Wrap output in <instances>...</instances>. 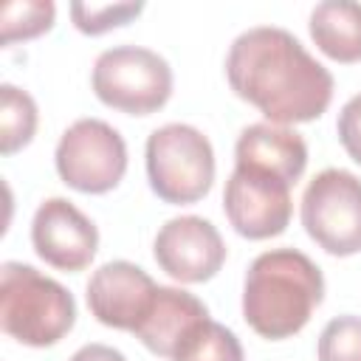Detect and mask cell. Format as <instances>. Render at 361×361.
<instances>
[{
    "instance_id": "1",
    "label": "cell",
    "mask_w": 361,
    "mask_h": 361,
    "mask_svg": "<svg viewBox=\"0 0 361 361\" xmlns=\"http://www.w3.org/2000/svg\"><path fill=\"white\" fill-rule=\"evenodd\" d=\"M231 90L254 104L271 124L319 118L333 99V76L285 28L254 25L243 31L226 56Z\"/></svg>"
},
{
    "instance_id": "2",
    "label": "cell",
    "mask_w": 361,
    "mask_h": 361,
    "mask_svg": "<svg viewBox=\"0 0 361 361\" xmlns=\"http://www.w3.org/2000/svg\"><path fill=\"white\" fill-rule=\"evenodd\" d=\"M324 299L319 265L296 248H274L254 257L243 285L245 324L271 341L299 333Z\"/></svg>"
},
{
    "instance_id": "3",
    "label": "cell",
    "mask_w": 361,
    "mask_h": 361,
    "mask_svg": "<svg viewBox=\"0 0 361 361\" xmlns=\"http://www.w3.org/2000/svg\"><path fill=\"white\" fill-rule=\"evenodd\" d=\"M76 322L73 296L51 276L23 262H3L0 324L3 333L28 347L56 344Z\"/></svg>"
},
{
    "instance_id": "4",
    "label": "cell",
    "mask_w": 361,
    "mask_h": 361,
    "mask_svg": "<svg viewBox=\"0 0 361 361\" xmlns=\"http://www.w3.org/2000/svg\"><path fill=\"white\" fill-rule=\"evenodd\" d=\"M149 189L164 203H197L214 180V149L192 124H164L147 138Z\"/></svg>"
},
{
    "instance_id": "5",
    "label": "cell",
    "mask_w": 361,
    "mask_h": 361,
    "mask_svg": "<svg viewBox=\"0 0 361 361\" xmlns=\"http://www.w3.org/2000/svg\"><path fill=\"white\" fill-rule=\"evenodd\" d=\"M90 85L102 104L127 116H149L172 96V68L149 48L116 45L96 56Z\"/></svg>"
},
{
    "instance_id": "6",
    "label": "cell",
    "mask_w": 361,
    "mask_h": 361,
    "mask_svg": "<svg viewBox=\"0 0 361 361\" xmlns=\"http://www.w3.org/2000/svg\"><path fill=\"white\" fill-rule=\"evenodd\" d=\"M307 237L333 257L361 251V178L347 169H322L302 195Z\"/></svg>"
},
{
    "instance_id": "7",
    "label": "cell",
    "mask_w": 361,
    "mask_h": 361,
    "mask_svg": "<svg viewBox=\"0 0 361 361\" xmlns=\"http://www.w3.org/2000/svg\"><path fill=\"white\" fill-rule=\"evenodd\" d=\"M59 178L85 195H104L116 189L127 172V144L102 118L73 121L54 152Z\"/></svg>"
},
{
    "instance_id": "8",
    "label": "cell",
    "mask_w": 361,
    "mask_h": 361,
    "mask_svg": "<svg viewBox=\"0 0 361 361\" xmlns=\"http://www.w3.org/2000/svg\"><path fill=\"white\" fill-rule=\"evenodd\" d=\"M223 209L237 234L248 240H268L288 228L293 214L290 183L251 166H234L226 180Z\"/></svg>"
},
{
    "instance_id": "9",
    "label": "cell",
    "mask_w": 361,
    "mask_h": 361,
    "mask_svg": "<svg viewBox=\"0 0 361 361\" xmlns=\"http://www.w3.org/2000/svg\"><path fill=\"white\" fill-rule=\"evenodd\" d=\"M155 262L178 282H206L226 262V243L220 231L195 214L166 220L152 245Z\"/></svg>"
},
{
    "instance_id": "10",
    "label": "cell",
    "mask_w": 361,
    "mask_h": 361,
    "mask_svg": "<svg viewBox=\"0 0 361 361\" xmlns=\"http://www.w3.org/2000/svg\"><path fill=\"white\" fill-rule=\"evenodd\" d=\"M31 243L39 259L59 271H82L99 248V231L71 200L48 197L31 220Z\"/></svg>"
},
{
    "instance_id": "11",
    "label": "cell",
    "mask_w": 361,
    "mask_h": 361,
    "mask_svg": "<svg viewBox=\"0 0 361 361\" xmlns=\"http://www.w3.org/2000/svg\"><path fill=\"white\" fill-rule=\"evenodd\" d=\"M155 293L158 285L144 268L127 259H113L93 271L87 282V307L102 324L135 333L149 313Z\"/></svg>"
},
{
    "instance_id": "12",
    "label": "cell",
    "mask_w": 361,
    "mask_h": 361,
    "mask_svg": "<svg viewBox=\"0 0 361 361\" xmlns=\"http://www.w3.org/2000/svg\"><path fill=\"white\" fill-rule=\"evenodd\" d=\"M209 319L206 305L180 288H166L158 285V293L152 299L149 313L144 316V322L135 327V338L155 355L164 358H175V353L180 350V344Z\"/></svg>"
},
{
    "instance_id": "13",
    "label": "cell",
    "mask_w": 361,
    "mask_h": 361,
    "mask_svg": "<svg viewBox=\"0 0 361 361\" xmlns=\"http://www.w3.org/2000/svg\"><path fill=\"white\" fill-rule=\"evenodd\" d=\"M234 161L237 166L262 169L293 186L307 166V144L299 133L282 124L259 121V124H248L240 133L234 147Z\"/></svg>"
},
{
    "instance_id": "14",
    "label": "cell",
    "mask_w": 361,
    "mask_h": 361,
    "mask_svg": "<svg viewBox=\"0 0 361 361\" xmlns=\"http://www.w3.org/2000/svg\"><path fill=\"white\" fill-rule=\"evenodd\" d=\"M310 37L336 62H361V3L324 0L310 11Z\"/></svg>"
},
{
    "instance_id": "15",
    "label": "cell",
    "mask_w": 361,
    "mask_h": 361,
    "mask_svg": "<svg viewBox=\"0 0 361 361\" xmlns=\"http://www.w3.org/2000/svg\"><path fill=\"white\" fill-rule=\"evenodd\" d=\"M37 133V104L34 99L14 87L3 85L0 87V152L11 155L23 149Z\"/></svg>"
},
{
    "instance_id": "16",
    "label": "cell",
    "mask_w": 361,
    "mask_h": 361,
    "mask_svg": "<svg viewBox=\"0 0 361 361\" xmlns=\"http://www.w3.org/2000/svg\"><path fill=\"white\" fill-rule=\"evenodd\" d=\"M172 361H245L240 338L220 322L206 319L175 353Z\"/></svg>"
},
{
    "instance_id": "17",
    "label": "cell",
    "mask_w": 361,
    "mask_h": 361,
    "mask_svg": "<svg viewBox=\"0 0 361 361\" xmlns=\"http://www.w3.org/2000/svg\"><path fill=\"white\" fill-rule=\"evenodd\" d=\"M54 25L51 0H8L0 6V39L6 45L17 39H31Z\"/></svg>"
},
{
    "instance_id": "18",
    "label": "cell",
    "mask_w": 361,
    "mask_h": 361,
    "mask_svg": "<svg viewBox=\"0 0 361 361\" xmlns=\"http://www.w3.org/2000/svg\"><path fill=\"white\" fill-rule=\"evenodd\" d=\"M141 11H144V3H71L73 25L90 37L127 25Z\"/></svg>"
},
{
    "instance_id": "19",
    "label": "cell",
    "mask_w": 361,
    "mask_h": 361,
    "mask_svg": "<svg viewBox=\"0 0 361 361\" xmlns=\"http://www.w3.org/2000/svg\"><path fill=\"white\" fill-rule=\"evenodd\" d=\"M319 361H361V316H336L319 336Z\"/></svg>"
},
{
    "instance_id": "20",
    "label": "cell",
    "mask_w": 361,
    "mask_h": 361,
    "mask_svg": "<svg viewBox=\"0 0 361 361\" xmlns=\"http://www.w3.org/2000/svg\"><path fill=\"white\" fill-rule=\"evenodd\" d=\"M336 133H338V141L347 149V155L355 164H361V93H355L341 107L338 121H336Z\"/></svg>"
},
{
    "instance_id": "21",
    "label": "cell",
    "mask_w": 361,
    "mask_h": 361,
    "mask_svg": "<svg viewBox=\"0 0 361 361\" xmlns=\"http://www.w3.org/2000/svg\"><path fill=\"white\" fill-rule=\"evenodd\" d=\"M71 361H127V358L107 344H85L71 355Z\"/></svg>"
}]
</instances>
